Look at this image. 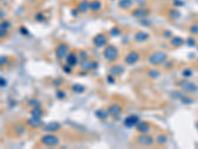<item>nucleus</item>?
<instances>
[{"label":"nucleus","mask_w":198,"mask_h":149,"mask_svg":"<svg viewBox=\"0 0 198 149\" xmlns=\"http://www.w3.org/2000/svg\"><path fill=\"white\" fill-rule=\"evenodd\" d=\"M149 76L152 77V78H158L160 76V72L156 71V70H153L149 73Z\"/></svg>","instance_id":"c85d7f7f"},{"label":"nucleus","mask_w":198,"mask_h":149,"mask_svg":"<svg viewBox=\"0 0 198 149\" xmlns=\"http://www.w3.org/2000/svg\"><path fill=\"white\" fill-rule=\"evenodd\" d=\"M103 55H104V58H105L107 61L109 62H112L114 60H116L118 58L119 56V51L118 49L115 47V46L113 45H108L107 47L104 49V52H103Z\"/></svg>","instance_id":"f03ea898"},{"label":"nucleus","mask_w":198,"mask_h":149,"mask_svg":"<svg viewBox=\"0 0 198 149\" xmlns=\"http://www.w3.org/2000/svg\"><path fill=\"white\" fill-rule=\"evenodd\" d=\"M56 55L57 58L59 60H62L67 58V56L68 55V47L66 44H60L56 49Z\"/></svg>","instance_id":"39448f33"},{"label":"nucleus","mask_w":198,"mask_h":149,"mask_svg":"<svg viewBox=\"0 0 198 149\" xmlns=\"http://www.w3.org/2000/svg\"><path fill=\"white\" fill-rule=\"evenodd\" d=\"M139 121H140L139 116H128L124 120V124H125V126H127V127H132V126H135V125H137Z\"/></svg>","instance_id":"9b49d317"},{"label":"nucleus","mask_w":198,"mask_h":149,"mask_svg":"<svg viewBox=\"0 0 198 149\" xmlns=\"http://www.w3.org/2000/svg\"><path fill=\"white\" fill-rule=\"evenodd\" d=\"M67 65L71 66V67H73L75 65H77V63H78L77 56L75 54H73V53L68 54L67 56Z\"/></svg>","instance_id":"dca6fc26"},{"label":"nucleus","mask_w":198,"mask_h":149,"mask_svg":"<svg viewBox=\"0 0 198 149\" xmlns=\"http://www.w3.org/2000/svg\"><path fill=\"white\" fill-rule=\"evenodd\" d=\"M140 60V56L137 52H131L129 53L125 58V63L128 65H134Z\"/></svg>","instance_id":"6e6552de"},{"label":"nucleus","mask_w":198,"mask_h":149,"mask_svg":"<svg viewBox=\"0 0 198 149\" xmlns=\"http://www.w3.org/2000/svg\"><path fill=\"white\" fill-rule=\"evenodd\" d=\"M93 44H94L96 47H103L107 44V37L106 35H104L103 33H100L96 35L93 39Z\"/></svg>","instance_id":"0eeeda50"},{"label":"nucleus","mask_w":198,"mask_h":149,"mask_svg":"<svg viewBox=\"0 0 198 149\" xmlns=\"http://www.w3.org/2000/svg\"><path fill=\"white\" fill-rule=\"evenodd\" d=\"M149 39V34L143 32V31H139L136 33L135 35V40L137 42H145Z\"/></svg>","instance_id":"f3484780"},{"label":"nucleus","mask_w":198,"mask_h":149,"mask_svg":"<svg viewBox=\"0 0 198 149\" xmlns=\"http://www.w3.org/2000/svg\"><path fill=\"white\" fill-rule=\"evenodd\" d=\"M14 132L17 134V135H21L25 132V127L23 126V125H17V126L15 127L14 129Z\"/></svg>","instance_id":"a878e982"},{"label":"nucleus","mask_w":198,"mask_h":149,"mask_svg":"<svg viewBox=\"0 0 198 149\" xmlns=\"http://www.w3.org/2000/svg\"><path fill=\"white\" fill-rule=\"evenodd\" d=\"M41 142H42L45 146L55 147L60 143V137L53 133H49V134L44 135L42 138H41Z\"/></svg>","instance_id":"f257e3e1"},{"label":"nucleus","mask_w":198,"mask_h":149,"mask_svg":"<svg viewBox=\"0 0 198 149\" xmlns=\"http://www.w3.org/2000/svg\"><path fill=\"white\" fill-rule=\"evenodd\" d=\"M72 90L75 91V93H77V94H81V93H83V91H84V88L81 85H78V84L74 85L72 87Z\"/></svg>","instance_id":"bb28decb"},{"label":"nucleus","mask_w":198,"mask_h":149,"mask_svg":"<svg viewBox=\"0 0 198 149\" xmlns=\"http://www.w3.org/2000/svg\"><path fill=\"white\" fill-rule=\"evenodd\" d=\"M102 7V3L99 1V0H92L90 1V5H89V10L93 11V12H97L101 9Z\"/></svg>","instance_id":"a211bd4d"},{"label":"nucleus","mask_w":198,"mask_h":149,"mask_svg":"<svg viewBox=\"0 0 198 149\" xmlns=\"http://www.w3.org/2000/svg\"><path fill=\"white\" fill-rule=\"evenodd\" d=\"M8 32H9V30L5 29V28H3V27L0 26V39L6 37V36L8 35Z\"/></svg>","instance_id":"cd10ccee"},{"label":"nucleus","mask_w":198,"mask_h":149,"mask_svg":"<svg viewBox=\"0 0 198 149\" xmlns=\"http://www.w3.org/2000/svg\"><path fill=\"white\" fill-rule=\"evenodd\" d=\"M108 114H109L108 110H104V108H100V110L96 111V116L100 119H105L106 117H108Z\"/></svg>","instance_id":"4be33fe9"},{"label":"nucleus","mask_w":198,"mask_h":149,"mask_svg":"<svg viewBox=\"0 0 198 149\" xmlns=\"http://www.w3.org/2000/svg\"><path fill=\"white\" fill-rule=\"evenodd\" d=\"M6 85V81L3 78H0V87H5Z\"/></svg>","instance_id":"e433bc0d"},{"label":"nucleus","mask_w":198,"mask_h":149,"mask_svg":"<svg viewBox=\"0 0 198 149\" xmlns=\"http://www.w3.org/2000/svg\"><path fill=\"white\" fill-rule=\"evenodd\" d=\"M26 29V28H24V27H22L21 28V29H20V31L23 33V34H28V32H27V30H25Z\"/></svg>","instance_id":"4c0bfd02"},{"label":"nucleus","mask_w":198,"mask_h":149,"mask_svg":"<svg viewBox=\"0 0 198 149\" xmlns=\"http://www.w3.org/2000/svg\"><path fill=\"white\" fill-rule=\"evenodd\" d=\"M121 111H122V108L118 104H113L108 107L109 114H111V116H119V114L121 113Z\"/></svg>","instance_id":"4468645a"},{"label":"nucleus","mask_w":198,"mask_h":149,"mask_svg":"<svg viewBox=\"0 0 198 149\" xmlns=\"http://www.w3.org/2000/svg\"><path fill=\"white\" fill-rule=\"evenodd\" d=\"M120 33H121V31H120V29H118V28H113L111 30V35H113V36H118V35H120Z\"/></svg>","instance_id":"2f4dec72"},{"label":"nucleus","mask_w":198,"mask_h":149,"mask_svg":"<svg viewBox=\"0 0 198 149\" xmlns=\"http://www.w3.org/2000/svg\"><path fill=\"white\" fill-rule=\"evenodd\" d=\"M196 127H197V129H198V122L196 123Z\"/></svg>","instance_id":"58836bf2"},{"label":"nucleus","mask_w":198,"mask_h":149,"mask_svg":"<svg viewBox=\"0 0 198 149\" xmlns=\"http://www.w3.org/2000/svg\"><path fill=\"white\" fill-rule=\"evenodd\" d=\"M42 119H41V117H34L32 116L30 119L28 120V124L30 125V126H33V127H38V126H41L42 125Z\"/></svg>","instance_id":"6ab92c4d"},{"label":"nucleus","mask_w":198,"mask_h":149,"mask_svg":"<svg viewBox=\"0 0 198 149\" xmlns=\"http://www.w3.org/2000/svg\"><path fill=\"white\" fill-rule=\"evenodd\" d=\"M89 5L90 1H88V0H81L77 5V9L80 13H86L89 10Z\"/></svg>","instance_id":"2eb2a0df"},{"label":"nucleus","mask_w":198,"mask_h":149,"mask_svg":"<svg viewBox=\"0 0 198 149\" xmlns=\"http://www.w3.org/2000/svg\"><path fill=\"white\" fill-rule=\"evenodd\" d=\"M166 58H167V55L165 52H156L150 56L149 62L154 66H159L162 64L164 62H166Z\"/></svg>","instance_id":"7ed1b4c3"},{"label":"nucleus","mask_w":198,"mask_h":149,"mask_svg":"<svg viewBox=\"0 0 198 149\" xmlns=\"http://www.w3.org/2000/svg\"><path fill=\"white\" fill-rule=\"evenodd\" d=\"M36 19L38 20V21H40V22H42V21H44V15L42 14V13H38L37 15H36Z\"/></svg>","instance_id":"473e14b6"},{"label":"nucleus","mask_w":198,"mask_h":149,"mask_svg":"<svg viewBox=\"0 0 198 149\" xmlns=\"http://www.w3.org/2000/svg\"><path fill=\"white\" fill-rule=\"evenodd\" d=\"M179 87L183 90L187 91V93H196L198 90L197 85L193 83H190L188 81H180L179 82Z\"/></svg>","instance_id":"423d86ee"},{"label":"nucleus","mask_w":198,"mask_h":149,"mask_svg":"<svg viewBox=\"0 0 198 149\" xmlns=\"http://www.w3.org/2000/svg\"><path fill=\"white\" fill-rule=\"evenodd\" d=\"M42 114H43V110H41L39 106L34 107L33 110L31 111V116L34 117H42Z\"/></svg>","instance_id":"b1692460"},{"label":"nucleus","mask_w":198,"mask_h":149,"mask_svg":"<svg viewBox=\"0 0 198 149\" xmlns=\"http://www.w3.org/2000/svg\"><path fill=\"white\" fill-rule=\"evenodd\" d=\"M61 128V124L59 122H50L46 124L43 127V130L46 132H56Z\"/></svg>","instance_id":"9d476101"},{"label":"nucleus","mask_w":198,"mask_h":149,"mask_svg":"<svg viewBox=\"0 0 198 149\" xmlns=\"http://www.w3.org/2000/svg\"><path fill=\"white\" fill-rule=\"evenodd\" d=\"M80 59H81V61H83V60L87 59V54H86V52H81Z\"/></svg>","instance_id":"c9c22d12"},{"label":"nucleus","mask_w":198,"mask_h":149,"mask_svg":"<svg viewBox=\"0 0 198 149\" xmlns=\"http://www.w3.org/2000/svg\"><path fill=\"white\" fill-rule=\"evenodd\" d=\"M154 138L148 133H141V135H139L137 137V142L139 144H141L143 146H150L154 143Z\"/></svg>","instance_id":"20e7f679"},{"label":"nucleus","mask_w":198,"mask_h":149,"mask_svg":"<svg viewBox=\"0 0 198 149\" xmlns=\"http://www.w3.org/2000/svg\"><path fill=\"white\" fill-rule=\"evenodd\" d=\"M191 74H192V71L189 70V69H186V70L183 72V76L184 77H189V76H191Z\"/></svg>","instance_id":"72a5a7b5"},{"label":"nucleus","mask_w":198,"mask_h":149,"mask_svg":"<svg viewBox=\"0 0 198 149\" xmlns=\"http://www.w3.org/2000/svg\"><path fill=\"white\" fill-rule=\"evenodd\" d=\"M150 11L148 9H146L144 7H139L137 9H135L132 12V15L134 17H136V18H144V17H146L148 14H149Z\"/></svg>","instance_id":"f8f14e48"},{"label":"nucleus","mask_w":198,"mask_h":149,"mask_svg":"<svg viewBox=\"0 0 198 149\" xmlns=\"http://www.w3.org/2000/svg\"><path fill=\"white\" fill-rule=\"evenodd\" d=\"M123 71H124L123 67H121V66H115V67H112L111 68V70H110V73H111V74H113V76H118V74H120Z\"/></svg>","instance_id":"5701e85b"},{"label":"nucleus","mask_w":198,"mask_h":149,"mask_svg":"<svg viewBox=\"0 0 198 149\" xmlns=\"http://www.w3.org/2000/svg\"><path fill=\"white\" fill-rule=\"evenodd\" d=\"M7 60H8V58L6 56H1V57H0V67H2V66H4L5 64H6Z\"/></svg>","instance_id":"c756f323"},{"label":"nucleus","mask_w":198,"mask_h":149,"mask_svg":"<svg viewBox=\"0 0 198 149\" xmlns=\"http://www.w3.org/2000/svg\"><path fill=\"white\" fill-rule=\"evenodd\" d=\"M171 43L173 47H179L184 43V40L181 37H172V39L171 40Z\"/></svg>","instance_id":"412c9836"},{"label":"nucleus","mask_w":198,"mask_h":149,"mask_svg":"<svg viewBox=\"0 0 198 149\" xmlns=\"http://www.w3.org/2000/svg\"><path fill=\"white\" fill-rule=\"evenodd\" d=\"M167 136L166 135H165V134H161V135H159L158 137H156V143H158V144H166V143L167 142Z\"/></svg>","instance_id":"393cba45"},{"label":"nucleus","mask_w":198,"mask_h":149,"mask_svg":"<svg viewBox=\"0 0 198 149\" xmlns=\"http://www.w3.org/2000/svg\"><path fill=\"white\" fill-rule=\"evenodd\" d=\"M186 42H187V44H188L189 46H194V45H195V40H194L193 38H189Z\"/></svg>","instance_id":"f704fd0d"},{"label":"nucleus","mask_w":198,"mask_h":149,"mask_svg":"<svg viewBox=\"0 0 198 149\" xmlns=\"http://www.w3.org/2000/svg\"><path fill=\"white\" fill-rule=\"evenodd\" d=\"M119 7L124 9V10H127L129 9L133 6L134 4V1L133 0H119Z\"/></svg>","instance_id":"aec40b11"},{"label":"nucleus","mask_w":198,"mask_h":149,"mask_svg":"<svg viewBox=\"0 0 198 149\" xmlns=\"http://www.w3.org/2000/svg\"><path fill=\"white\" fill-rule=\"evenodd\" d=\"M80 67L82 70L84 71H91L93 70V69H95L96 67V63L94 61H92V60H83V61H81L80 63Z\"/></svg>","instance_id":"1a4fd4ad"},{"label":"nucleus","mask_w":198,"mask_h":149,"mask_svg":"<svg viewBox=\"0 0 198 149\" xmlns=\"http://www.w3.org/2000/svg\"><path fill=\"white\" fill-rule=\"evenodd\" d=\"M136 126H137V129L140 133H149L151 130L150 124L145 121H139Z\"/></svg>","instance_id":"ddd939ff"},{"label":"nucleus","mask_w":198,"mask_h":149,"mask_svg":"<svg viewBox=\"0 0 198 149\" xmlns=\"http://www.w3.org/2000/svg\"><path fill=\"white\" fill-rule=\"evenodd\" d=\"M190 32L194 35H198V26L197 25H193L190 27Z\"/></svg>","instance_id":"7c9ffc66"}]
</instances>
